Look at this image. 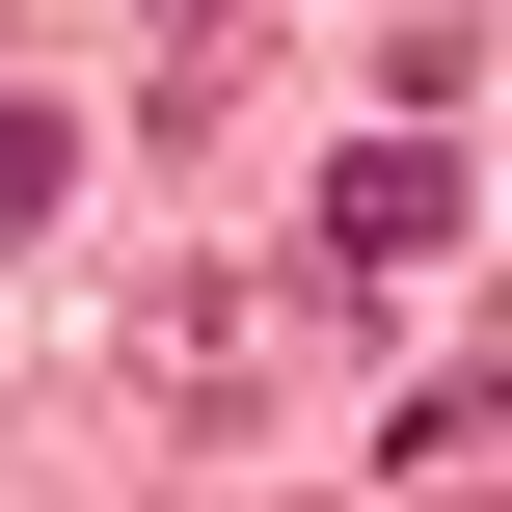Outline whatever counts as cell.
I'll return each instance as SVG.
<instances>
[{
	"label": "cell",
	"mask_w": 512,
	"mask_h": 512,
	"mask_svg": "<svg viewBox=\"0 0 512 512\" xmlns=\"http://www.w3.org/2000/svg\"><path fill=\"white\" fill-rule=\"evenodd\" d=\"M54 189H81V108H0V243H27Z\"/></svg>",
	"instance_id": "obj_4"
},
{
	"label": "cell",
	"mask_w": 512,
	"mask_h": 512,
	"mask_svg": "<svg viewBox=\"0 0 512 512\" xmlns=\"http://www.w3.org/2000/svg\"><path fill=\"white\" fill-rule=\"evenodd\" d=\"M432 243H459V135H378V162L324 189V270L378 297V270H432Z\"/></svg>",
	"instance_id": "obj_1"
},
{
	"label": "cell",
	"mask_w": 512,
	"mask_h": 512,
	"mask_svg": "<svg viewBox=\"0 0 512 512\" xmlns=\"http://www.w3.org/2000/svg\"><path fill=\"white\" fill-rule=\"evenodd\" d=\"M243 351H270V297H162L135 324V405H243Z\"/></svg>",
	"instance_id": "obj_2"
},
{
	"label": "cell",
	"mask_w": 512,
	"mask_h": 512,
	"mask_svg": "<svg viewBox=\"0 0 512 512\" xmlns=\"http://www.w3.org/2000/svg\"><path fill=\"white\" fill-rule=\"evenodd\" d=\"M378 486H486V351H459V378H405V405H378Z\"/></svg>",
	"instance_id": "obj_3"
}]
</instances>
